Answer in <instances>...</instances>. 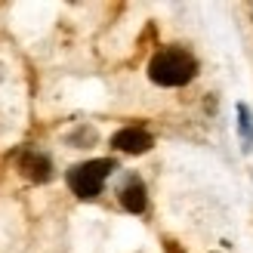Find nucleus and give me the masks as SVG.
I'll list each match as a JSON object with an SVG mask.
<instances>
[{"label": "nucleus", "instance_id": "7ed1b4c3", "mask_svg": "<svg viewBox=\"0 0 253 253\" xmlns=\"http://www.w3.org/2000/svg\"><path fill=\"white\" fill-rule=\"evenodd\" d=\"M155 145V139L151 133L139 130V126H124L111 136V148L115 151H124V155H145V151Z\"/></svg>", "mask_w": 253, "mask_h": 253}, {"label": "nucleus", "instance_id": "f03ea898", "mask_svg": "<svg viewBox=\"0 0 253 253\" xmlns=\"http://www.w3.org/2000/svg\"><path fill=\"white\" fill-rule=\"evenodd\" d=\"M118 170V161L115 158H96V161H84V164H74L68 170V188L78 198L84 201H93L99 192H102V185L111 173Z\"/></svg>", "mask_w": 253, "mask_h": 253}, {"label": "nucleus", "instance_id": "20e7f679", "mask_svg": "<svg viewBox=\"0 0 253 253\" xmlns=\"http://www.w3.org/2000/svg\"><path fill=\"white\" fill-rule=\"evenodd\" d=\"M19 170H22L25 179H31V182H46L49 176H53V164H49V158L41 155V151H25L19 158Z\"/></svg>", "mask_w": 253, "mask_h": 253}, {"label": "nucleus", "instance_id": "423d86ee", "mask_svg": "<svg viewBox=\"0 0 253 253\" xmlns=\"http://www.w3.org/2000/svg\"><path fill=\"white\" fill-rule=\"evenodd\" d=\"M238 126H241V139H244V148L253 145V115L247 105H238Z\"/></svg>", "mask_w": 253, "mask_h": 253}, {"label": "nucleus", "instance_id": "39448f33", "mask_svg": "<svg viewBox=\"0 0 253 253\" xmlns=\"http://www.w3.org/2000/svg\"><path fill=\"white\" fill-rule=\"evenodd\" d=\"M118 201H121V207H124L126 213H142V210H145V204H148V195H145L142 179H139V176H130V179L124 182Z\"/></svg>", "mask_w": 253, "mask_h": 253}, {"label": "nucleus", "instance_id": "f257e3e1", "mask_svg": "<svg viewBox=\"0 0 253 253\" xmlns=\"http://www.w3.org/2000/svg\"><path fill=\"white\" fill-rule=\"evenodd\" d=\"M195 74H198V62L182 46H164L148 62V78L158 86H185Z\"/></svg>", "mask_w": 253, "mask_h": 253}]
</instances>
